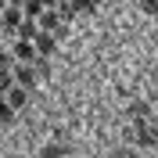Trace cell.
I'll return each mask as SVG.
<instances>
[{"mask_svg": "<svg viewBox=\"0 0 158 158\" xmlns=\"http://www.w3.org/2000/svg\"><path fill=\"white\" fill-rule=\"evenodd\" d=\"M148 115H151L148 101H133V104H129V118H133V122H137V118H148Z\"/></svg>", "mask_w": 158, "mask_h": 158, "instance_id": "cell-8", "label": "cell"}, {"mask_svg": "<svg viewBox=\"0 0 158 158\" xmlns=\"http://www.w3.org/2000/svg\"><path fill=\"white\" fill-rule=\"evenodd\" d=\"M11 72H15V83L25 90H36V69H32V61H18V65H11Z\"/></svg>", "mask_w": 158, "mask_h": 158, "instance_id": "cell-1", "label": "cell"}, {"mask_svg": "<svg viewBox=\"0 0 158 158\" xmlns=\"http://www.w3.org/2000/svg\"><path fill=\"white\" fill-rule=\"evenodd\" d=\"M4 7H7V0H0V11H4Z\"/></svg>", "mask_w": 158, "mask_h": 158, "instance_id": "cell-19", "label": "cell"}, {"mask_svg": "<svg viewBox=\"0 0 158 158\" xmlns=\"http://www.w3.org/2000/svg\"><path fill=\"white\" fill-rule=\"evenodd\" d=\"M32 47H36V54L50 58V54L58 50V40H54V32H36V36H32Z\"/></svg>", "mask_w": 158, "mask_h": 158, "instance_id": "cell-5", "label": "cell"}, {"mask_svg": "<svg viewBox=\"0 0 158 158\" xmlns=\"http://www.w3.org/2000/svg\"><path fill=\"white\" fill-rule=\"evenodd\" d=\"M0 101H4V94H0Z\"/></svg>", "mask_w": 158, "mask_h": 158, "instance_id": "cell-21", "label": "cell"}, {"mask_svg": "<svg viewBox=\"0 0 158 158\" xmlns=\"http://www.w3.org/2000/svg\"><path fill=\"white\" fill-rule=\"evenodd\" d=\"M40 4H43V7H58V0H40Z\"/></svg>", "mask_w": 158, "mask_h": 158, "instance_id": "cell-17", "label": "cell"}, {"mask_svg": "<svg viewBox=\"0 0 158 158\" xmlns=\"http://www.w3.org/2000/svg\"><path fill=\"white\" fill-rule=\"evenodd\" d=\"M15 83V72H11V65H0V94Z\"/></svg>", "mask_w": 158, "mask_h": 158, "instance_id": "cell-13", "label": "cell"}, {"mask_svg": "<svg viewBox=\"0 0 158 158\" xmlns=\"http://www.w3.org/2000/svg\"><path fill=\"white\" fill-rule=\"evenodd\" d=\"M72 7H76V15H94L97 0H72Z\"/></svg>", "mask_w": 158, "mask_h": 158, "instance_id": "cell-12", "label": "cell"}, {"mask_svg": "<svg viewBox=\"0 0 158 158\" xmlns=\"http://www.w3.org/2000/svg\"><path fill=\"white\" fill-rule=\"evenodd\" d=\"M32 69H36L40 79H47V76H50V61L43 58V54H36V58H32Z\"/></svg>", "mask_w": 158, "mask_h": 158, "instance_id": "cell-10", "label": "cell"}, {"mask_svg": "<svg viewBox=\"0 0 158 158\" xmlns=\"http://www.w3.org/2000/svg\"><path fill=\"white\" fill-rule=\"evenodd\" d=\"M0 18H4V36H15V29H18L22 25V18H25V15H22V7H4L0 11Z\"/></svg>", "mask_w": 158, "mask_h": 158, "instance_id": "cell-3", "label": "cell"}, {"mask_svg": "<svg viewBox=\"0 0 158 158\" xmlns=\"http://www.w3.org/2000/svg\"><path fill=\"white\" fill-rule=\"evenodd\" d=\"M54 11L61 15V22H65V25L76 18V7H72V0H58V7H54Z\"/></svg>", "mask_w": 158, "mask_h": 158, "instance_id": "cell-9", "label": "cell"}, {"mask_svg": "<svg viewBox=\"0 0 158 158\" xmlns=\"http://www.w3.org/2000/svg\"><path fill=\"white\" fill-rule=\"evenodd\" d=\"M7 4H11V7H22V4H25V0H7Z\"/></svg>", "mask_w": 158, "mask_h": 158, "instance_id": "cell-18", "label": "cell"}, {"mask_svg": "<svg viewBox=\"0 0 158 158\" xmlns=\"http://www.w3.org/2000/svg\"><path fill=\"white\" fill-rule=\"evenodd\" d=\"M29 94H32V90L18 86V83H11V86L4 90V101H7V104H11V108H15V111H22V108H25V104H29Z\"/></svg>", "mask_w": 158, "mask_h": 158, "instance_id": "cell-2", "label": "cell"}, {"mask_svg": "<svg viewBox=\"0 0 158 158\" xmlns=\"http://www.w3.org/2000/svg\"><path fill=\"white\" fill-rule=\"evenodd\" d=\"M15 115H18V111L11 108L7 101H0V126H11V122H15Z\"/></svg>", "mask_w": 158, "mask_h": 158, "instance_id": "cell-11", "label": "cell"}, {"mask_svg": "<svg viewBox=\"0 0 158 158\" xmlns=\"http://www.w3.org/2000/svg\"><path fill=\"white\" fill-rule=\"evenodd\" d=\"M140 11L144 15H158V0H140Z\"/></svg>", "mask_w": 158, "mask_h": 158, "instance_id": "cell-15", "label": "cell"}, {"mask_svg": "<svg viewBox=\"0 0 158 158\" xmlns=\"http://www.w3.org/2000/svg\"><path fill=\"white\" fill-rule=\"evenodd\" d=\"M36 25H40V32H54V29L61 25V15H58L54 7H43V11H40V18H36Z\"/></svg>", "mask_w": 158, "mask_h": 158, "instance_id": "cell-6", "label": "cell"}, {"mask_svg": "<svg viewBox=\"0 0 158 158\" xmlns=\"http://www.w3.org/2000/svg\"><path fill=\"white\" fill-rule=\"evenodd\" d=\"M40 155H43V158H61V155H65V148H61V144H47Z\"/></svg>", "mask_w": 158, "mask_h": 158, "instance_id": "cell-14", "label": "cell"}, {"mask_svg": "<svg viewBox=\"0 0 158 158\" xmlns=\"http://www.w3.org/2000/svg\"><path fill=\"white\" fill-rule=\"evenodd\" d=\"M11 58H15V61H32V58H36L32 40H11Z\"/></svg>", "mask_w": 158, "mask_h": 158, "instance_id": "cell-4", "label": "cell"}, {"mask_svg": "<svg viewBox=\"0 0 158 158\" xmlns=\"http://www.w3.org/2000/svg\"><path fill=\"white\" fill-rule=\"evenodd\" d=\"M11 61H15V58H11V50H4V43H0V65H11Z\"/></svg>", "mask_w": 158, "mask_h": 158, "instance_id": "cell-16", "label": "cell"}, {"mask_svg": "<svg viewBox=\"0 0 158 158\" xmlns=\"http://www.w3.org/2000/svg\"><path fill=\"white\" fill-rule=\"evenodd\" d=\"M36 32H40V25H36V22H32V18H22V25L15 29V40H32Z\"/></svg>", "mask_w": 158, "mask_h": 158, "instance_id": "cell-7", "label": "cell"}, {"mask_svg": "<svg viewBox=\"0 0 158 158\" xmlns=\"http://www.w3.org/2000/svg\"><path fill=\"white\" fill-rule=\"evenodd\" d=\"M0 32H4V18H0Z\"/></svg>", "mask_w": 158, "mask_h": 158, "instance_id": "cell-20", "label": "cell"}]
</instances>
